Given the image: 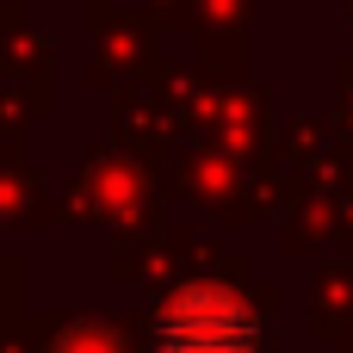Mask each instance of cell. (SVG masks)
<instances>
[{
    "label": "cell",
    "instance_id": "obj_1",
    "mask_svg": "<svg viewBox=\"0 0 353 353\" xmlns=\"http://www.w3.org/2000/svg\"><path fill=\"white\" fill-rule=\"evenodd\" d=\"M161 353H254L261 323L230 285H180L155 316Z\"/></svg>",
    "mask_w": 353,
    "mask_h": 353
}]
</instances>
